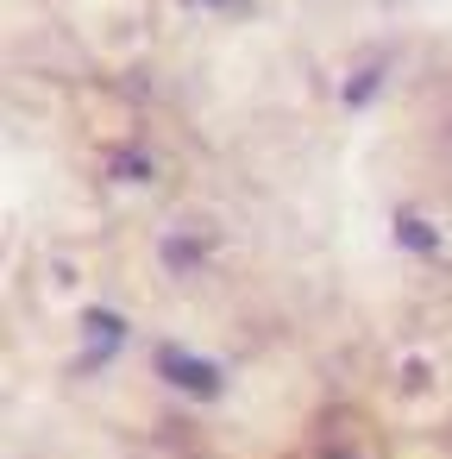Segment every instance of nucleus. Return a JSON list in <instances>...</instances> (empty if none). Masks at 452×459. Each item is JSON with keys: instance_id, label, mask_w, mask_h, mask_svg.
Masks as SVG:
<instances>
[{"instance_id": "obj_1", "label": "nucleus", "mask_w": 452, "mask_h": 459, "mask_svg": "<svg viewBox=\"0 0 452 459\" xmlns=\"http://www.w3.org/2000/svg\"><path fill=\"white\" fill-rule=\"evenodd\" d=\"M158 371H164L176 390H189V396H220V365H214V359H195V352H183V346H158Z\"/></svg>"}, {"instance_id": "obj_2", "label": "nucleus", "mask_w": 452, "mask_h": 459, "mask_svg": "<svg viewBox=\"0 0 452 459\" xmlns=\"http://www.w3.org/2000/svg\"><path fill=\"white\" fill-rule=\"evenodd\" d=\"M396 233H402V246H408V252H433V246H439V233H433L421 214H408V208L396 214Z\"/></svg>"}, {"instance_id": "obj_3", "label": "nucleus", "mask_w": 452, "mask_h": 459, "mask_svg": "<svg viewBox=\"0 0 452 459\" xmlns=\"http://www.w3.org/2000/svg\"><path fill=\"white\" fill-rule=\"evenodd\" d=\"M89 327H95V346H114L120 340V315H107V308H89Z\"/></svg>"}, {"instance_id": "obj_4", "label": "nucleus", "mask_w": 452, "mask_h": 459, "mask_svg": "<svg viewBox=\"0 0 452 459\" xmlns=\"http://www.w3.org/2000/svg\"><path fill=\"white\" fill-rule=\"evenodd\" d=\"M371 89H377V70H358V76L345 82V101H352V108H364V101H371Z\"/></svg>"}, {"instance_id": "obj_5", "label": "nucleus", "mask_w": 452, "mask_h": 459, "mask_svg": "<svg viewBox=\"0 0 452 459\" xmlns=\"http://www.w3.org/2000/svg\"><path fill=\"white\" fill-rule=\"evenodd\" d=\"M114 170H120V177H151V164H145L139 152H132V158H114Z\"/></svg>"}, {"instance_id": "obj_6", "label": "nucleus", "mask_w": 452, "mask_h": 459, "mask_svg": "<svg viewBox=\"0 0 452 459\" xmlns=\"http://www.w3.org/2000/svg\"><path fill=\"white\" fill-rule=\"evenodd\" d=\"M195 7H245V0H195Z\"/></svg>"}]
</instances>
